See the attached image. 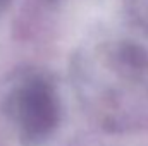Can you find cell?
Wrapping results in <instances>:
<instances>
[{"label":"cell","mask_w":148,"mask_h":146,"mask_svg":"<svg viewBox=\"0 0 148 146\" xmlns=\"http://www.w3.org/2000/svg\"><path fill=\"white\" fill-rule=\"evenodd\" d=\"M26 127L35 134L48 132L57 122V110L50 89L43 83H35L23 98Z\"/></svg>","instance_id":"cell-1"},{"label":"cell","mask_w":148,"mask_h":146,"mask_svg":"<svg viewBox=\"0 0 148 146\" xmlns=\"http://www.w3.org/2000/svg\"><path fill=\"white\" fill-rule=\"evenodd\" d=\"M122 57H124L129 64H133V65H136V67H141V65H145L148 62L147 53H145L140 46H134V45H126L124 50H122Z\"/></svg>","instance_id":"cell-2"}]
</instances>
